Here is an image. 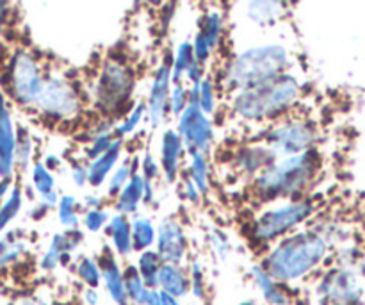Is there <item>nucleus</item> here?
I'll return each mask as SVG.
<instances>
[{
  "label": "nucleus",
  "mask_w": 365,
  "mask_h": 305,
  "mask_svg": "<svg viewBox=\"0 0 365 305\" xmlns=\"http://www.w3.org/2000/svg\"><path fill=\"white\" fill-rule=\"evenodd\" d=\"M198 107L207 114V116L216 111V84H214L212 79H203L202 84H200Z\"/></svg>",
  "instance_id": "41"
},
{
  "label": "nucleus",
  "mask_w": 365,
  "mask_h": 305,
  "mask_svg": "<svg viewBox=\"0 0 365 305\" xmlns=\"http://www.w3.org/2000/svg\"><path fill=\"white\" fill-rule=\"evenodd\" d=\"M159 164L153 159V156L150 152H146L141 159V175L145 177V181L153 182L157 177H159Z\"/></svg>",
  "instance_id": "46"
},
{
  "label": "nucleus",
  "mask_w": 365,
  "mask_h": 305,
  "mask_svg": "<svg viewBox=\"0 0 365 305\" xmlns=\"http://www.w3.org/2000/svg\"><path fill=\"white\" fill-rule=\"evenodd\" d=\"M184 196L191 204H198L200 199H202V193L198 191V188L195 186V182H192L189 177L184 179Z\"/></svg>",
  "instance_id": "49"
},
{
  "label": "nucleus",
  "mask_w": 365,
  "mask_h": 305,
  "mask_svg": "<svg viewBox=\"0 0 365 305\" xmlns=\"http://www.w3.org/2000/svg\"><path fill=\"white\" fill-rule=\"evenodd\" d=\"M11 11V0H0V32H2L4 25H6L7 16Z\"/></svg>",
  "instance_id": "53"
},
{
  "label": "nucleus",
  "mask_w": 365,
  "mask_h": 305,
  "mask_svg": "<svg viewBox=\"0 0 365 305\" xmlns=\"http://www.w3.org/2000/svg\"><path fill=\"white\" fill-rule=\"evenodd\" d=\"M177 134L180 136L185 152L209 154L214 143V125L210 118L198 107V104L189 102L182 111L177 121Z\"/></svg>",
  "instance_id": "11"
},
{
  "label": "nucleus",
  "mask_w": 365,
  "mask_h": 305,
  "mask_svg": "<svg viewBox=\"0 0 365 305\" xmlns=\"http://www.w3.org/2000/svg\"><path fill=\"white\" fill-rule=\"evenodd\" d=\"M160 305H182V302L177 296H171L168 293L160 291Z\"/></svg>",
  "instance_id": "55"
},
{
  "label": "nucleus",
  "mask_w": 365,
  "mask_h": 305,
  "mask_svg": "<svg viewBox=\"0 0 365 305\" xmlns=\"http://www.w3.org/2000/svg\"><path fill=\"white\" fill-rule=\"evenodd\" d=\"M141 305H160V289L152 288L146 293L145 300H143Z\"/></svg>",
  "instance_id": "52"
},
{
  "label": "nucleus",
  "mask_w": 365,
  "mask_h": 305,
  "mask_svg": "<svg viewBox=\"0 0 365 305\" xmlns=\"http://www.w3.org/2000/svg\"><path fill=\"white\" fill-rule=\"evenodd\" d=\"M71 254H68L66 241H64V232H57L52 236L48 246H46L45 254L39 259V270L45 274H53L61 264L70 263Z\"/></svg>",
  "instance_id": "26"
},
{
  "label": "nucleus",
  "mask_w": 365,
  "mask_h": 305,
  "mask_svg": "<svg viewBox=\"0 0 365 305\" xmlns=\"http://www.w3.org/2000/svg\"><path fill=\"white\" fill-rule=\"evenodd\" d=\"M29 250V241L21 231H9L0 236V271L24 259Z\"/></svg>",
  "instance_id": "24"
},
{
  "label": "nucleus",
  "mask_w": 365,
  "mask_h": 305,
  "mask_svg": "<svg viewBox=\"0 0 365 305\" xmlns=\"http://www.w3.org/2000/svg\"><path fill=\"white\" fill-rule=\"evenodd\" d=\"M82 209H84V207H82V204L78 202L73 195L59 196V202H57V220L63 225L64 231L81 227Z\"/></svg>",
  "instance_id": "28"
},
{
  "label": "nucleus",
  "mask_w": 365,
  "mask_h": 305,
  "mask_svg": "<svg viewBox=\"0 0 365 305\" xmlns=\"http://www.w3.org/2000/svg\"><path fill=\"white\" fill-rule=\"evenodd\" d=\"M110 214L106 209H88L84 211L81 224L84 225L86 231L89 232H100L106 229L107 221H109Z\"/></svg>",
  "instance_id": "44"
},
{
  "label": "nucleus",
  "mask_w": 365,
  "mask_h": 305,
  "mask_svg": "<svg viewBox=\"0 0 365 305\" xmlns=\"http://www.w3.org/2000/svg\"><path fill=\"white\" fill-rule=\"evenodd\" d=\"M70 177L77 188H84L88 184V164L73 163L70 168Z\"/></svg>",
  "instance_id": "47"
},
{
  "label": "nucleus",
  "mask_w": 365,
  "mask_h": 305,
  "mask_svg": "<svg viewBox=\"0 0 365 305\" xmlns=\"http://www.w3.org/2000/svg\"><path fill=\"white\" fill-rule=\"evenodd\" d=\"M46 71L38 57L20 49L13 54L7 66V89L18 106L32 107L45 82Z\"/></svg>",
  "instance_id": "9"
},
{
  "label": "nucleus",
  "mask_w": 365,
  "mask_h": 305,
  "mask_svg": "<svg viewBox=\"0 0 365 305\" xmlns=\"http://www.w3.org/2000/svg\"><path fill=\"white\" fill-rule=\"evenodd\" d=\"M321 171V156L316 149L296 156L280 157L253 177V195L260 202L303 199Z\"/></svg>",
  "instance_id": "3"
},
{
  "label": "nucleus",
  "mask_w": 365,
  "mask_h": 305,
  "mask_svg": "<svg viewBox=\"0 0 365 305\" xmlns=\"http://www.w3.org/2000/svg\"><path fill=\"white\" fill-rule=\"evenodd\" d=\"M135 86V75L125 61L118 57H107L96 75L93 96L102 113L120 114L127 109Z\"/></svg>",
  "instance_id": "6"
},
{
  "label": "nucleus",
  "mask_w": 365,
  "mask_h": 305,
  "mask_svg": "<svg viewBox=\"0 0 365 305\" xmlns=\"http://www.w3.org/2000/svg\"><path fill=\"white\" fill-rule=\"evenodd\" d=\"M278 157L274 156L273 150L269 146L262 145H248L241 149L235 156V168L241 174L250 175V177H257L262 170H266L269 164H273Z\"/></svg>",
  "instance_id": "19"
},
{
  "label": "nucleus",
  "mask_w": 365,
  "mask_h": 305,
  "mask_svg": "<svg viewBox=\"0 0 365 305\" xmlns=\"http://www.w3.org/2000/svg\"><path fill=\"white\" fill-rule=\"evenodd\" d=\"M237 305H259V304H257V300L250 299V300H242V302H239Z\"/></svg>",
  "instance_id": "58"
},
{
  "label": "nucleus",
  "mask_w": 365,
  "mask_h": 305,
  "mask_svg": "<svg viewBox=\"0 0 365 305\" xmlns=\"http://www.w3.org/2000/svg\"><path fill=\"white\" fill-rule=\"evenodd\" d=\"M75 275L86 288H96L102 286V274H100L98 259L91 256H81L75 261Z\"/></svg>",
  "instance_id": "29"
},
{
  "label": "nucleus",
  "mask_w": 365,
  "mask_h": 305,
  "mask_svg": "<svg viewBox=\"0 0 365 305\" xmlns=\"http://www.w3.org/2000/svg\"><path fill=\"white\" fill-rule=\"evenodd\" d=\"M185 146L182 143L180 136L177 134L175 129H168L163 132L160 139V170L168 182L173 184L180 175V163L184 157Z\"/></svg>",
  "instance_id": "17"
},
{
  "label": "nucleus",
  "mask_w": 365,
  "mask_h": 305,
  "mask_svg": "<svg viewBox=\"0 0 365 305\" xmlns=\"http://www.w3.org/2000/svg\"><path fill=\"white\" fill-rule=\"evenodd\" d=\"M13 305H48V304H46L43 299H39V296L29 295V296H21V299H18Z\"/></svg>",
  "instance_id": "54"
},
{
  "label": "nucleus",
  "mask_w": 365,
  "mask_h": 305,
  "mask_svg": "<svg viewBox=\"0 0 365 305\" xmlns=\"http://www.w3.org/2000/svg\"><path fill=\"white\" fill-rule=\"evenodd\" d=\"M192 59H195V56H192L191 43H180V46H178L177 54H175L173 57V63H171V82H173V84L182 82V77H184L185 70H187V66L191 64Z\"/></svg>",
  "instance_id": "38"
},
{
  "label": "nucleus",
  "mask_w": 365,
  "mask_h": 305,
  "mask_svg": "<svg viewBox=\"0 0 365 305\" xmlns=\"http://www.w3.org/2000/svg\"><path fill=\"white\" fill-rule=\"evenodd\" d=\"M207 239H209L210 250H212L214 256L220 261H227L232 254V243L228 239V236L225 234L221 229H212V231L207 234Z\"/></svg>",
  "instance_id": "40"
},
{
  "label": "nucleus",
  "mask_w": 365,
  "mask_h": 305,
  "mask_svg": "<svg viewBox=\"0 0 365 305\" xmlns=\"http://www.w3.org/2000/svg\"><path fill=\"white\" fill-rule=\"evenodd\" d=\"M11 182H13V179H0V200L9 193Z\"/></svg>",
  "instance_id": "57"
},
{
  "label": "nucleus",
  "mask_w": 365,
  "mask_h": 305,
  "mask_svg": "<svg viewBox=\"0 0 365 305\" xmlns=\"http://www.w3.org/2000/svg\"><path fill=\"white\" fill-rule=\"evenodd\" d=\"M223 31H225L223 16H221L217 11H210V13L205 16V20H203L200 32H202L203 38L207 39V43H209V46L212 50L220 45Z\"/></svg>",
  "instance_id": "36"
},
{
  "label": "nucleus",
  "mask_w": 365,
  "mask_h": 305,
  "mask_svg": "<svg viewBox=\"0 0 365 305\" xmlns=\"http://www.w3.org/2000/svg\"><path fill=\"white\" fill-rule=\"evenodd\" d=\"M21 206H24V193H21L20 186H16V188L11 189L9 196L0 206V236L6 232L7 225L18 216V213L21 211Z\"/></svg>",
  "instance_id": "32"
},
{
  "label": "nucleus",
  "mask_w": 365,
  "mask_h": 305,
  "mask_svg": "<svg viewBox=\"0 0 365 305\" xmlns=\"http://www.w3.org/2000/svg\"><path fill=\"white\" fill-rule=\"evenodd\" d=\"M146 118V104L139 102L135 104L134 109L127 114L123 121L120 125H116L113 131V136L118 139H125L127 136H130L132 132H135V129H139L141 121Z\"/></svg>",
  "instance_id": "34"
},
{
  "label": "nucleus",
  "mask_w": 365,
  "mask_h": 305,
  "mask_svg": "<svg viewBox=\"0 0 365 305\" xmlns=\"http://www.w3.org/2000/svg\"><path fill=\"white\" fill-rule=\"evenodd\" d=\"M123 281L128 302H130V305H141L150 288H146L145 281L139 275L135 264H127L123 268Z\"/></svg>",
  "instance_id": "30"
},
{
  "label": "nucleus",
  "mask_w": 365,
  "mask_h": 305,
  "mask_svg": "<svg viewBox=\"0 0 365 305\" xmlns=\"http://www.w3.org/2000/svg\"><path fill=\"white\" fill-rule=\"evenodd\" d=\"M82 300L86 305H98L100 304V293L96 288H86L82 291Z\"/></svg>",
  "instance_id": "51"
},
{
  "label": "nucleus",
  "mask_w": 365,
  "mask_h": 305,
  "mask_svg": "<svg viewBox=\"0 0 365 305\" xmlns=\"http://www.w3.org/2000/svg\"><path fill=\"white\" fill-rule=\"evenodd\" d=\"M187 177L195 182V186L198 188V191L202 193V195H207V191H209V161H207L205 154H189Z\"/></svg>",
  "instance_id": "31"
},
{
  "label": "nucleus",
  "mask_w": 365,
  "mask_h": 305,
  "mask_svg": "<svg viewBox=\"0 0 365 305\" xmlns=\"http://www.w3.org/2000/svg\"><path fill=\"white\" fill-rule=\"evenodd\" d=\"M319 141V129L307 118L282 116L264 132V145L273 150L274 156L289 157L316 149Z\"/></svg>",
  "instance_id": "7"
},
{
  "label": "nucleus",
  "mask_w": 365,
  "mask_h": 305,
  "mask_svg": "<svg viewBox=\"0 0 365 305\" xmlns=\"http://www.w3.org/2000/svg\"><path fill=\"white\" fill-rule=\"evenodd\" d=\"M250 281L255 286L257 291L264 299L267 305H291V296H289L287 286L274 281L259 263L250 266Z\"/></svg>",
  "instance_id": "18"
},
{
  "label": "nucleus",
  "mask_w": 365,
  "mask_h": 305,
  "mask_svg": "<svg viewBox=\"0 0 365 305\" xmlns=\"http://www.w3.org/2000/svg\"><path fill=\"white\" fill-rule=\"evenodd\" d=\"M302 96V84L296 75L285 74L260 84L232 93L230 109L235 118L248 124H269L280 120Z\"/></svg>",
  "instance_id": "2"
},
{
  "label": "nucleus",
  "mask_w": 365,
  "mask_h": 305,
  "mask_svg": "<svg viewBox=\"0 0 365 305\" xmlns=\"http://www.w3.org/2000/svg\"><path fill=\"white\" fill-rule=\"evenodd\" d=\"M316 291L327 305H360L365 296V279L353 266L331 268L321 277Z\"/></svg>",
  "instance_id": "10"
},
{
  "label": "nucleus",
  "mask_w": 365,
  "mask_h": 305,
  "mask_svg": "<svg viewBox=\"0 0 365 305\" xmlns=\"http://www.w3.org/2000/svg\"><path fill=\"white\" fill-rule=\"evenodd\" d=\"M171 64L164 63L157 68L153 77L152 88H150L148 100H146V118H148L152 129H157L166 120L170 113V91H171Z\"/></svg>",
  "instance_id": "13"
},
{
  "label": "nucleus",
  "mask_w": 365,
  "mask_h": 305,
  "mask_svg": "<svg viewBox=\"0 0 365 305\" xmlns=\"http://www.w3.org/2000/svg\"><path fill=\"white\" fill-rule=\"evenodd\" d=\"M32 138L27 131L16 132V150H14V170L25 171L32 161Z\"/></svg>",
  "instance_id": "35"
},
{
  "label": "nucleus",
  "mask_w": 365,
  "mask_h": 305,
  "mask_svg": "<svg viewBox=\"0 0 365 305\" xmlns=\"http://www.w3.org/2000/svg\"><path fill=\"white\" fill-rule=\"evenodd\" d=\"M45 164L46 168H48L50 171H53V170H57V168H61V161H59V157L57 156H46V159H45Z\"/></svg>",
  "instance_id": "56"
},
{
  "label": "nucleus",
  "mask_w": 365,
  "mask_h": 305,
  "mask_svg": "<svg viewBox=\"0 0 365 305\" xmlns=\"http://www.w3.org/2000/svg\"><path fill=\"white\" fill-rule=\"evenodd\" d=\"M123 146H125V139L114 138L113 145H110V149L107 150L106 154L96 157L95 161H89L88 184L91 186V188H100V186L107 181V177L113 174V170L118 166V163H120L121 159Z\"/></svg>",
  "instance_id": "20"
},
{
  "label": "nucleus",
  "mask_w": 365,
  "mask_h": 305,
  "mask_svg": "<svg viewBox=\"0 0 365 305\" xmlns=\"http://www.w3.org/2000/svg\"><path fill=\"white\" fill-rule=\"evenodd\" d=\"M96 259H98L100 274H102V286L106 288L110 302L114 305H130L127 291H125L123 268H121L116 254L110 250V246H106Z\"/></svg>",
  "instance_id": "14"
},
{
  "label": "nucleus",
  "mask_w": 365,
  "mask_h": 305,
  "mask_svg": "<svg viewBox=\"0 0 365 305\" xmlns=\"http://www.w3.org/2000/svg\"><path fill=\"white\" fill-rule=\"evenodd\" d=\"M106 236L109 238L113 252L121 259H127L134 254L132 249V231H130V218L123 214H113L106 225Z\"/></svg>",
  "instance_id": "22"
},
{
  "label": "nucleus",
  "mask_w": 365,
  "mask_h": 305,
  "mask_svg": "<svg viewBox=\"0 0 365 305\" xmlns=\"http://www.w3.org/2000/svg\"><path fill=\"white\" fill-rule=\"evenodd\" d=\"M155 252L163 263L184 264L189 254V241L184 227L175 218H164L157 227Z\"/></svg>",
  "instance_id": "12"
},
{
  "label": "nucleus",
  "mask_w": 365,
  "mask_h": 305,
  "mask_svg": "<svg viewBox=\"0 0 365 305\" xmlns=\"http://www.w3.org/2000/svg\"><path fill=\"white\" fill-rule=\"evenodd\" d=\"M160 266H163V259H160L159 254L155 252V249L143 250L138 254V259H135V268H138L139 275L145 281L146 288H157V275H159Z\"/></svg>",
  "instance_id": "27"
},
{
  "label": "nucleus",
  "mask_w": 365,
  "mask_h": 305,
  "mask_svg": "<svg viewBox=\"0 0 365 305\" xmlns=\"http://www.w3.org/2000/svg\"><path fill=\"white\" fill-rule=\"evenodd\" d=\"M157 289L177 299H185L189 295V274L184 264L163 263L157 275Z\"/></svg>",
  "instance_id": "21"
},
{
  "label": "nucleus",
  "mask_w": 365,
  "mask_h": 305,
  "mask_svg": "<svg viewBox=\"0 0 365 305\" xmlns=\"http://www.w3.org/2000/svg\"><path fill=\"white\" fill-rule=\"evenodd\" d=\"M192 45V56H195V59L198 61L200 64H205L207 61L210 59V54H212V49L209 46V43H207V39L203 38L202 32H196V38L195 41L191 43Z\"/></svg>",
  "instance_id": "45"
},
{
  "label": "nucleus",
  "mask_w": 365,
  "mask_h": 305,
  "mask_svg": "<svg viewBox=\"0 0 365 305\" xmlns=\"http://www.w3.org/2000/svg\"><path fill=\"white\" fill-rule=\"evenodd\" d=\"M316 211V204L310 199L285 200L267 207L250 225V241L257 246H271L284 236L294 232L305 224Z\"/></svg>",
  "instance_id": "5"
},
{
  "label": "nucleus",
  "mask_w": 365,
  "mask_h": 305,
  "mask_svg": "<svg viewBox=\"0 0 365 305\" xmlns=\"http://www.w3.org/2000/svg\"><path fill=\"white\" fill-rule=\"evenodd\" d=\"M189 104V89L185 88L184 82H178V84H171L170 91V113L173 116H180L182 111L187 107Z\"/></svg>",
  "instance_id": "43"
},
{
  "label": "nucleus",
  "mask_w": 365,
  "mask_h": 305,
  "mask_svg": "<svg viewBox=\"0 0 365 305\" xmlns=\"http://www.w3.org/2000/svg\"><path fill=\"white\" fill-rule=\"evenodd\" d=\"M114 141L113 132H103V134H93L91 141L88 143V149H86V159L95 161L96 157H100L102 154H106L110 149Z\"/></svg>",
  "instance_id": "42"
},
{
  "label": "nucleus",
  "mask_w": 365,
  "mask_h": 305,
  "mask_svg": "<svg viewBox=\"0 0 365 305\" xmlns=\"http://www.w3.org/2000/svg\"><path fill=\"white\" fill-rule=\"evenodd\" d=\"M291 63L289 49L282 43L250 46L228 61L221 82L228 93H235L285 74Z\"/></svg>",
  "instance_id": "4"
},
{
  "label": "nucleus",
  "mask_w": 365,
  "mask_h": 305,
  "mask_svg": "<svg viewBox=\"0 0 365 305\" xmlns=\"http://www.w3.org/2000/svg\"><path fill=\"white\" fill-rule=\"evenodd\" d=\"M330 245L327 231H294L273 243L259 264L274 281L291 286L319 270L330 254Z\"/></svg>",
  "instance_id": "1"
},
{
  "label": "nucleus",
  "mask_w": 365,
  "mask_h": 305,
  "mask_svg": "<svg viewBox=\"0 0 365 305\" xmlns=\"http://www.w3.org/2000/svg\"><path fill=\"white\" fill-rule=\"evenodd\" d=\"M14 150H16V129L7 107L6 96L0 91V179L14 177Z\"/></svg>",
  "instance_id": "15"
},
{
  "label": "nucleus",
  "mask_w": 365,
  "mask_h": 305,
  "mask_svg": "<svg viewBox=\"0 0 365 305\" xmlns=\"http://www.w3.org/2000/svg\"><path fill=\"white\" fill-rule=\"evenodd\" d=\"M143 195H145V179H143L139 171H134L130 181L123 186V189L114 199V211H116V214H123V216L138 214L139 206L143 204Z\"/></svg>",
  "instance_id": "23"
},
{
  "label": "nucleus",
  "mask_w": 365,
  "mask_h": 305,
  "mask_svg": "<svg viewBox=\"0 0 365 305\" xmlns=\"http://www.w3.org/2000/svg\"><path fill=\"white\" fill-rule=\"evenodd\" d=\"M189 293H192L196 300H205L207 296V279H205V270H203L202 263L198 261H192L189 264Z\"/></svg>",
  "instance_id": "39"
},
{
  "label": "nucleus",
  "mask_w": 365,
  "mask_h": 305,
  "mask_svg": "<svg viewBox=\"0 0 365 305\" xmlns=\"http://www.w3.org/2000/svg\"><path fill=\"white\" fill-rule=\"evenodd\" d=\"M32 107L50 120L66 121L82 111V93L66 75L46 71L43 88Z\"/></svg>",
  "instance_id": "8"
},
{
  "label": "nucleus",
  "mask_w": 365,
  "mask_h": 305,
  "mask_svg": "<svg viewBox=\"0 0 365 305\" xmlns=\"http://www.w3.org/2000/svg\"><path fill=\"white\" fill-rule=\"evenodd\" d=\"M31 181L32 186H34V191L38 193V196H43L56 189V177H53L52 171H50L41 161H36V163L32 164Z\"/></svg>",
  "instance_id": "37"
},
{
  "label": "nucleus",
  "mask_w": 365,
  "mask_h": 305,
  "mask_svg": "<svg viewBox=\"0 0 365 305\" xmlns=\"http://www.w3.org/2000/svg\"><path fill=\"white\" fill-rule=\"evenodd\" d=\"M134 171H138V168H135V164L132 163V161H125L120 166L114 168L113 174H110L109 184H107V196L113 200L116 199L118 193H120L121 189H123V186L130 181Z\"/></svg>",
  "instance_id": "33"
},
{
  "label": "nucleus",
  "mask_w": 365,
  "mask_h": 305,
  "mask_svg": "<svg viewBox=\"0 0 365 305\" xmlns=\"http://www.w3.org/2000/svg\"><path fill=\"white\" fill-rule=\"evenodd\" d=\"M289 0H246L245 18L255 27H273L287 14Z\"/></svg>",
  "instance_id": "16"
},
{
  "label": "nucleus",
  "mask_w": 365,
  "mask_h": 305,
  "mask_svg": "<svg viewBox=\"0 0 365 305\" xmlns=\"http://www.w3.org/2000/svg\"><path fill=\"white\" fill-rule=\"evenodd\" d=\"M130 231H132V249L134 252H143V250H150L155 246L157 239V227L153 221L145 214H134L130 220Z\"/></svg>",
  "instance_id": "25"
},
{
  "label": "nucleus",
  "mask_w": 365,
  "mask_h": 305,
  "mask_svg": "<svg viewBox=\"0 0 365 305\" xmlns=\"http://www.w3.org/2000/svg\"><path fill=\"white\" fill-rule=\"evenodd\" d=\"M82 207H84V211L88 209H103V200L100 199L98 195H86L84 199H82Z\"/></svg>",
  "instance_id": "50"
},
{
  "label": "nucleus",
  "mask_w": 365,
  "mask_h": 305,
  "mask_svg": "<svg viewBox=\"0 0 365 305\" xmlns=\"http://www.w3.org/2000/svg\"><path fill=\"white\" fill-rule=\"evenodd\" d=\"M184 77L187 79L191 84H195V82H202L203 81V64H200L198 61L192 59L191 64L187 66V70H185Z\"/></svg>",
  "instance_id": "48"
}]
</instances>
